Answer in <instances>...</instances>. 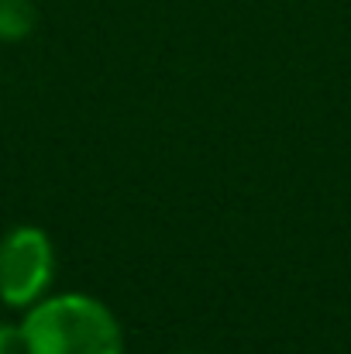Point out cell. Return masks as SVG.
Masks as SVG:
<instances>
[{"label": "cell", "instance_id": "obj_5", "mask_svg": "<svg viewBox=\"0 0 351 354\" xmlns=\"http://www.w3.org/2000/svg\"><path fill=\"white\" fill-rule=\"evenodd\" d=\"M183 354H186V351H183Z\"/></svg>", "mask_w": 351, "mask_h": 354}, {"label": "cell", "instance_id": "obj_3", "mask_svg": "<svg viewBox=\"0 0 351 354\" xmlns=\"http://www.w3.org/2000/svg\"><path fill=\"white\" fill-rule=\"evenodd\" d=\"M38 10L31 0H0V38L3 41H21L35 31Z\"/></svg>", "mask_w": 351, "mask_h": 354}, {"label": "cell", "instance_id": "obj_2", "mask_svg": "<svg viewBox=\"0 0 351 354\" xmlns=\"http://www.w3.org/2000/svg\"><path fill=\"white\" fill-rule=\"evenodd\" d=\"M55 275V251L42 227H14L0 237V299L28 310L45 299Z\"/></svg>", "mask_w": 351, "mask_h": 354}, {"label": "cell", "instance_id": "obj_1", "mask_svg": "<svg viewBox=\"0 0 351 354\" xmlns=\"http://www.w3.org/2000/svg\"><path fill=\"white\" fill-rule=\"evenodd\" d=\"M24 354H124L117 317L93 296L62 292L28 306L21 324Z\"/></svg>", "mask_w": 351, "mask_h": 354}, {"label": "cell", "instance_id": "obj_4", "mask_svg": "<svg viewBox=\"0 0 351 354\" xmlns=\"http://www.w3.org/2000/svg\"><path fill=\"white\" fill-rule=\"evenodd\" d=\"M21 351V327H3L0 324V354Z\"/></svg>", "mask_w": 351, "mask_h": 354}]
</instances>
